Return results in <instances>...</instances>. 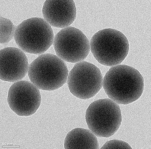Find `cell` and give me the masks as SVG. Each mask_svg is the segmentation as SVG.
Wrapping results in <instances>:
<instances>
[{"instance_id": "1", "label": "cell", "mask_w": 151, "mask_h": 149, "mask_svg": "<svg viewBox=\"0 0 151 149\" xmlns=\"http://www.w3.org/2000/svg\"><path fill=\"white\" fill-rule=\"evenodd\" d=\"M105 93L118 105H127L139 99L144 89V80L139 71L127 65L111 67L103 81Z\"/></svg>"}, {"instance_id": "2", "label": "cell", "mask_w": 151, "mask_h": 149, "mask_svg": "<svg viewBox=\"0 0 151 149\" xmlns=\"http://www.w3.org/2000/svg\"><path fill=\"white\" fill-rule=\"evenodd\" d=\"M90 51L100 64L108 67L121 65L129 52L126 36L113 29L100 30L91 38Z\"/></svg>"}, {"instance_id": "3", "label": "cell", "mask_w": 151, "mask_h": 149, "mask_svg": "<svg viewBox=\"0 0 151 149\" xmlns=\"http://www.w3.org/2000/svg\"><path fill=\"white\" fill-rule=\"evenodd\" d=\"M28 74L32 83L38 89L54 91L67 82L69 71L66 63L58 56L45 54L31 63Z\"/></svg>"}, {"instance_id": "4", "label": "cell", "mask_w": 151, "mask_h": 149, "mask_svg": "<svg viewBox=\"0 0 151 149\" xmlns=\"http://www.w3.org/2000/svg\"><path fill=\"white\" fill-rule=\"evenodd\" d=\"M54 38L51 25L40 17L24 20L17 26L14 36L15 41L21 50L35 55L46 52L53 44Z\"/></svg>"}, {"instance_id": "5", "label": "cell", "mask_w": 151, "mask_h": 149, "mask_svg": "<svg viewBox=\"0 0 151 149\" xmlns=\"http://www.w3.org/2000/svg\"><path fill=\"white\" fill-rule=\"evenodd\" d=\"M86 121L89 130L96 136L109 137L122 124V111L118 104L110 99H98L86 109Z\"/></svg>"}, {"instance_id": "6", "label": "cell", "mask_w": 151, "mask_h": 149, "mask_svg": "<svg viewBox=\"0 0 151 149\" xmlns=\"http://www.w3.org/2000/svg\"><path fill=\"white\" fill-rule=\"evenodd\" d=\"M103 78L99 69L87 62L76 63L69 73L67 83L70 93L81 99L95 96L103 86Z\"/></svg>"}, {"instance_id": "7", "label": "cell", "mask_w": 151, "mask_h": 149, "mask_svg": "<svg viewBox=\"0 0 151 149\" xmlns=\"http://www.w3.org/2000/svg\"><path fill=\"white\" fill-rule=\"evenodd\" d=\"M56 53L60 59L76 63L84 60L90 52V42L81 30L68 27L60 31L53 42Z\"/></svg>"}, {"instance_id": "8", "label": "cell", "mask_w": 151, "mask_h": 149, "mask_svg": "<svg viewBox=\"0 0 151 149\" xmlns=\"http://www.w3.org/2000/svg\"><path fill=\"white\" fill-rule=\"evenodd\" d=\"M7 101L9 107L19 116H31L40 107L42 101L39 89L28 81L15 82L8 91Z\"/></svg>"}, {"instance_id": "9", "label": "cell", "mask_w": 151, "mask_h": 149, "mask_svg": "<svg viewBox=\"0 0 151 149\" xmlns=\"http://www.w3.org/2000/svg\"><path fill=\"white\" fill-rule=\"evenodd\" d=\"M29 67L27 58L21 49L8 47L1 49V80L12 83L21 81L28 73Z\"/></svg>"}, {"instance_id": "10", "label": "cell", "mask_w": 151, "mask_h": 149, "mask_svg": "<svg viewBox=\"0 0 151 149\" xmlns=\"http://www.w3.org/2000/svg\"><path fill=\"white\" fill-rule=\"evenodd\" d=\"M42 12L45 20L58 28L68 27L76 18V6L73 0H46Z\"/></svg>"}, {"instance_id": "11", "label": "cell", "mask_w": 151, "mask_h": 149, "mask_svg": "<svg viewBox=\"0 0 151 149\" xmlns=\"http://www.w3.org/2000/svg\"><path fill=\"white\" fill-rule=\"evenodd\" d=\"M66 149H98L99 144L96 136L88 129L76 128L70 131L64 140Z\"/></svg>"}, {"instance_id": "12", "label": "cell", "mask_w": 151, "mask_h": 149, "mask_svg": "<svg viewBox=\"0 0 151 149\" xmlns=\"http://www.w3.org/2000/svg\"><path fill=\"white\" fill-rule=\"evenodd\" d=\"M1 44H7L15 36L16 27L10 19L1 17Z\"/></svg>"}, {"instance_id": "13", "label": "cell", "mask_w": 151, "mask_h": 149, "mask_svg": "<svg viewBox=\"0 0 151 149\" xmlns=\"http://www.w3.org/2000/svg\"><path fill=\"white\" fill-rule=\"evenodd\" d=\"M101 149H132L127 142L118 140H113L107 141Z\"/></svg>"}]
</instances>
